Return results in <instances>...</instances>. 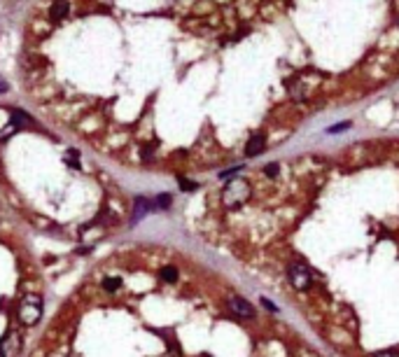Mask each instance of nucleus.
Listing matches in <instances>:
<instances>
[{
  "mask_svg": "<svg viewBox=\"0 0 399 357\" xmlns=\"http://www.w3.org/2000/svg\"><path fill=\"white\" fill-rule=\"evenodd\" d=\"M21 80L110 156L222 170L399 80V0H38Z\"/></svg>",
  "mask_w": 399,
  "mask_h": 357,
  "instance_id": "1",
  "label": "nucleus"
},
{
  "mask_svg": "<svg viewBox=\"0 0 399 357\" xmlns=\"http://www.w3.org/2000/svg\"><path fill=\"white\" fill-rule=\"evenodd\" d=\"M194 227L336 355L399 357V135L241 170Z\"/></svg>",
  "mask_w": 399,
  "mask_h": 357,
  "instance_id": "2",
  "label": "nucleus"
},
{
  "mask_svg": "<svg viewBox=\"0 0 399 357\" xmlns=\"http://www.w3.org/2000/svg\"><path fill=\"white\" fill-rule=\"evenodd\" d=\"M40 313H42V297L40 294H28L26 299H21L17 317L21 320V324L31 327V324H35L40 320Z\"/></svg>",
  "mask_w": 399,
  "mask_h": 357,
  "instance_id": "3",
  "label": "nucleus"
},
{
  "mask_svg": "<svg viewBox=\"0 0 399 357\" xmlns=\"http://www.w3.org/2000/svg\"><path fill=\"white\" fill-rule=\"evenodd\" d=\"M21 352V331H7L0 338V357H17Z\"/></svg>",
  "mask_w": 399,
  "mask_h": 357,
  "instance_id": "4",
  "label": "nucleus"
}]
</instances>
